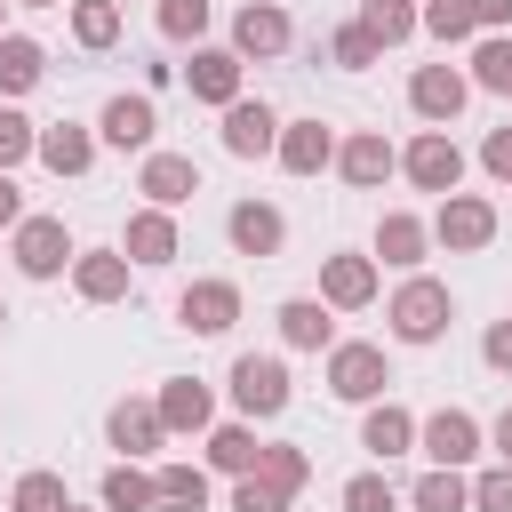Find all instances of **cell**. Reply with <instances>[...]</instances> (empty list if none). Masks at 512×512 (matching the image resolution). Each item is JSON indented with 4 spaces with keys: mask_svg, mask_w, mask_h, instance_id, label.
I'll return each mask as SVG.
<instances>
[{
    "mask_svg": "<svg viewBox=\"0 0 512 512\" xmlns=\"http://www.w3.org/2000/svg\"><path fill=\"white\" fill-rule=\"evenodd\" d=\"M336 176L352 192H376L384 176H400V144H384V128H352V136H336Z\"/></svg>",
    "mask_w": 512,
    "mask_h": 512,
    "instance_id": "14",
    "label": "cell"
},
{
    "mask_svg": "<svg viewBox=\"0 0 512 512\" xmlns=\"http://www.w3.org/2000/svg\"><path fill=\"white\" fill-rule=\"evenodd\" d=\"M376 264H392V272H424V256H432V224L416 216V208H384L376 216V248H368Z\"/></svg>",
    "mask_w": 512,
    "mask_h": 512,
    "instance_id": "18",
    "label": "cell"
},
{
    "mask_svg": "<svg viewBox=\"0 0 512 512\" xmlns=\"http://www.w3.org/2000/svg\"><path fill=\"white\" fill-rule=\"evenodd\" d=\"M232 512H288V488H272V480L240 472V480H232Z\"/></svg>",
    "mask_w": 512,
    "mask_h": 512,
    "instance_id": "42",
    "label": "cell"
},
{
    "mask_svg": "<svg viewBox=\"0 0 512 512\" xmlns=\"http://www.w3.org/2000/svg\"><path fill=\"white\" fill-rule=\"evenodd\" d=\"M256 456H264V440H256L248 416H240V424H208V472L240 480V472H256Z\"/></svg>",
    "mask_w": 512,
    "mask_h": 512,
    "instance_id": "28",
    "label": "cell"
},
{
    "mask_svg": "<svg viewBox=\"0 0 512 512\" xmlns=\"http://www.w3.org/2000/svg\"><path fill=\"white\" fill-rule=\"evenodd\" d=\"M464 104H472L464 64H416V72H408V112H416L424 128H448Z\"/></svg>",
    "mask_w": 512,
    "mask_h": 512,
    "instance_id": "9",
    "label": "cell"
},
{
    "mask_svg": "<svg viewBox=\"0 0 512 512\" xmlns=\"http://www.w3.org/2000/svg\"><path fill=\"white\" fill-rule=\"evenodd\" d=\"M32 144H40V128H32L16 104H0V168H24V160H32Z\"/></svg>",
    "mask_w": 512,
    "mask_h": 512,
    "instance_id": "41",
    "label": "cell"
},
{
    "mask_svg": "<svg viewBox=\"0 0 512 512\" xmlns=\"http://www.w3.org/2000/svg\"><path fill=\"white\" fill-rule=\"evenodd\" d=\"M480 168H488V176H496V184H512V120H504V128H488V136H480Z\"/></svg>",
    "mask_w": 512,
    "mask_h": 512,
    "instance_id": "44",
    "label": "cell"
},
{
    "mask_svg": "<svg viewBox=\"0 0 512 512\" xmlns=\"http://www.w3.org/2000/svg\"><path fill=\"white\" fill-rule=\"evenodd\" d=\"M272 160H280L288 176H320V168H336V128H328V120H280Z\"/></svg>",
    "mask_w": 512,
    "mask_h": 512,
    "instance_id": "21",
    "label": "cell"
},
{
    "mask_svg": "<svg viewBox=\"0 0 512 512\" xmlns=\"http://www.w3.org/2000/svg\"><path fill=\"white\" fill-rule=\"evenodd\" d=\"M152 488H160V512H208V464H160Z\"/></svg>",
    "mask_w": 512,
    "mask_h": 512,
    "instance_id": "33",
    "label": "cell"
},
{
    "mask_svg": "<svg viewBox=\"0 0 512 512\" xmlns=\"http://www.w3.org/2000/svg\"><path fill=\"white\" fill-rule=\"evenodd\" d=\"M40 80H48V48H40L32 32H0V104L32 96Z\"/></svg>",
    "mask_w": 512,
    "mask_h": 512,
    "instance_id": "27",
    "label": "cell"
},
{
    "mask_svg": "<svg viewBox=\"0 0 512 512\" xmlns=\"http://www.w3.org/2000/svg\"><path fill=\"white\" fill-rule=\"evenodd\" d=\"M416 32H432L440 48H472V40H480V24H472L464 0H424V8H416Z\"/></svg>",
    "mask_w": 512,
    "mask_h": 512,
    "instance_id": "34",
    "label": "cell"
},
{
    "mask_svg": "<svg viewBox=\"0 0 512 512\" xmlns=\"http://www.w3.org/2000/svg\"><path fill=\"white\" fill-rule=\"evenodd\" d=\"M240 72H248V64H240L232 48H208V40H200V48H192V64H184V88H192L200 104H216V112H224V104L240 96Z\"/></svg>",
    "mask_w": 512,
    "mask_h": 512,
    "instance_id": "23",
    "label": "cell"
},
{
    "mask_svg": "<svg viewBox=\"0 0 512 512\" xmlns=\"http://www.w3.org/2000/svg\"><path fill=\"white\" fill-rule=\"evenodd\" d=\"M152 136H160V112H152L144 88H136V96H104V112H96V144H112V152H152Z\"/></svg>",
    "mask_w": 512,
    "mask_h": 512,
    "instance_id": "16",
    "label": "cell"
},
{
    "mask_svg": "<svg viewBox=\"0 0 512 512\" xmlns=\"http://www.w3.org/2000/svg\"><path fill=\"white\" fill-rule=\"evenodd\" d=\"M336 504H344V512H400V488L384 480V464H368V472H352V480L336 488Z\"/></svg>",
    "mask_w": 512,
    "mask_h": 512,
    "instance_id": "37",
    "label": "cell"
},
{
    "mask_svg": "<svg viewBox=\"0 0 512 512\" xmlns=\"http://www.w3.org/2000/svg\"><path fill=\"white\" fill-rule=\"evenodd\" d=\"M96 504H104V512H160V488H152V472H144V464H128V456H120V464L96 480Z\"/></svg>",
    "mask_w": 512,
    "mask_h": 512,
    "instance_id": "29",
    "label": "cell"
},
{
    "mask_svg": "<svg viewBox=\"0 0 512 512\" xmlns=\"http://www.w3.org/2000/svg\"><path fill=\"white\" fill-rule=\"evenodd\" d=\"M72 40H80L88 56H104V48L120 40V0H72Z\"/></svg>",
    "mask_w": 512,
    "mask_h": 512,
    "instance_id": "35",
    "label": "cell"
},
{
    "mask_svg": "<svg viewBox=\"0 0 512 512\" xmlns=\"http://www.w3.org/2000/svg\"><path fill=\"white\" fill-rule=\"evenodd\" d=\"M8 256H16L24 280H64V272H72V232H64V216H32V208H24V224L8 232Z\"/></svg>",
    "mask_w": 512,
    "mask_h": 512,
    "instance_id": "7",
    "label": "cell"
},
{
    "mask_svg": "<svg viewBox=\"0 0 512 512\" xmlns=\"http://www.w3.org/2000/svg\"><path fill=\"white\" fill-rule=\"evenodd\" d=\"M64 512H80V504H64Z\"/></svg>",
    "mask_w": 512,
    "mask_h": 512,
    "instance_id": "52",
    "label": "cell"
},
{
    "mask_svg": "<svg viewBox=\"0 0 512 512\" xmlns=\"http://www.w3.org/2000/svg\"><path fill=\"white\" fill-rule=\"evenodd\" d=\"M464 8H472L480 32H504V24H512V0H464Z\"/></svg>",
    "mask_w": 512,
    "mask_h": 512,
    "instance_id": "47",
    "label": "cell"
},
{
    "mask_svg": "<svg viewBox=\"0 0 512 512\" xmlns=\"http://www.w3.org/2000/svg\"><path fill=\"white\" fill-rule=\"evenodd\" d=\"M208 16H216L208 0H160V8H152V24H160V40H192V48L208 40Z\"/></svg>",
    "mask_w": 512,
    "mask_h": 512,
    "instance_id": "39",
    "label": "cell"
},
{
    "mask_svg": "<svg viewBox=\"0 0 512 512\" xmlns=\"http://www.w3.org/2000/svg\"><path fill=\"white\" fill-rule=\"evenodd\" d=\"M0 328H8V304H0Z\"/></svg>",
    "mask_w": 512,
    "mask_h": 512,
    "instance_id": "51",
    "label": "cell"
},
{
    "mask_svg": "<svg viewBox=\"0 0 512 512\" xmlns=\"http://www.w3.org/2000/svg\"><path fill=\"white\" fill-rule=\"evenodd\" d=\"M24 224V192H16V168H0V232Z\"/></svg>",
    "mask_w": 512,
    "mask_h": 512,
    "instance_id": "46",
    "label": "cell"
},
{
    "mask_svg": "<svg viewBox=\"0 0 512 512\" xmlns=\"http://www.w3.org/2000/svg\"><path fill=\"white\" fill-rule=\"evenodd\" d=\"M232 320H240V280H192L176 296V328L184 336H232Z\"/></svg>",
    "mask_w": 512,
    "mask_h": 512,
    "instance_id": "15",
    "label": "cell"
},
{
    "mask_svg": "<svg viewBox=\"0 0 512 512\" xmlns=\"http://www.w3.org/2000/svg\"><path fill=\"white\" fill-rule=\"evenodd\" d=\"M256 480H272V488H288V496H296V488L312 480V456H304L296 440H264V456H256Z\"/></svg>",
    "mask_w": 512,
    "mask_h": 512,
    "instance_id": "36",
    "label": "cell"
},
{
    "mask_svg": "<svg viewBox=\"0 0 512 512\" xmlns=\"http://www.w3.org/2000/svg\"><path fill=\"white\" fill-rule=\"evenodd\" d=\"M104 440H112L128 464H144V456H160V448H168V424H160V408H152V400H112V408H104Z\"/></svg>",
    "mask_w": 512,
    "mask_h": 512,
    "instance_id": "19",
    "label": "cell"
},
{
    "mask_svg": "<svg viewBox=\"0 0 512 512\" xmlns=\"http://www.w3.org/2000/svg\"><path fill=\"white\" fill-rule=\"evenodd\" d=\"M480 360H488L496 376H512V312H504V320H488V336H480Z\"/></svg>",
    "mask_w": 512,
    "mask_h": 512,
    "instance_id": "45",
    "label": "cell"
},
{
    "mask_svg": "<svg viewBox=\"0 0 512 512\" xmlns=\"http://www.w3.org/2000/svg\"><path fill=\"white\" fill-rule=\"evenodd\" d=\"M16 8H64V0H16Z\"/></svg>",
    "mask_w": 512,
    "mask_h": 512,
    "instance_id": "49",
    "label": "cell"
},
{
    "mask_svg": "<svg viewBox=\"0 0 512 512\" xmlns=\"http://www.w3.org/2000/svg\"><path fill=\"white\" fill-rule=\"evenodd\" d=\"M0 32H8V0H0Z\"/></svg>",
    "mask_w": 512,
    "mask_h": 512,
    "instance_id": "50",
    "label": "cell"
},
{
    "mask_svg": "<svg viewBox=\"0 0 512 512\" xmlns=\"http://www.w3.org/2000/svg\"><path fill=\"white\" fill-rule=\"evenodd\" d=\"M408 504H416V512H472V480H464L456 464H432V472H416Z\"/></svg>",
    "mask_w": 512,
    "mask_h": 512,
    "instance_id": "31",
    "label": "cell"
},
{
    "mask_svg": "<svg viewBox=\"0 0 512 512\" xmlns=\"http://www.w3.org/2000/svg\"><path fill=\"white\" fill-rule=\"evenodd\" d=\"M376 56H384V48H376L360 24H336V32H328V64H336V72H368Z\"/></svg>",
    "mask_w": 512,
    "mask_h": 512,
    "instance_id": "40",
    "label": "cell"
},
{
    "mask_svg": "<svg viewBox=\"0 0 512 512\" xmlns=\"http://www.w3.org/2000/svg\"><path fill=\"white\" fill-rule=\"evenodd\" d=\"M216 144H224L232 160H272V144H280V112H272L264 96H232V104H224Z\"/></svg>",
    "mask_w": 512,
    "mask_h": 512,
    "instance_id": "10",
    "label": "cell"
},
{
    "mask_svg": "<svg viewBox=\"0 0 512 512\" xmlns=\"http://www.w3.org/2000/svg\"><path fill=\"white\" fill-rule=\"evenodd\" d=\"M376 288H384V264H376V256H360V248L320 256V304H328V312H368Z\"/></svg>",
    "mask_w": 512,
    "mask_h": 512,
    "instance_id": "8",
    "label": "cell"
},
{
    "mask_svg": "<svg viewBox=\"0 0 512 512\" xmlns=\"http://www.w3.org/2000/svg\"><path fill=\"white\" fill-rule=\"evenodd\" d=\"M32 160H40L48 176H88V168H96V128H80V120H56V128H40Z\"/></svg>",
    "mask_w": 512,
    "mask_h": 512,
    "instance_id": "24",
    "label": "cell"
},
{
    "mask_svg": "<svg viewBox=\"0 0 512 512\" xmlns=\"http://www.w3.org/2000/svg\"><path fill=\"white\" fill-rule=\"evenodd\" d=\"M272 328H280L288 352H328V344H336V312H328L320 296H288V304L272 312Z\"/></svg>",
    "mask_w": 512,
    "mask_h": 512,
    "instance_id": "25",
    "label": "cell"
},
{
    "mask_svg": "<svg viewBox=\"0 0 512 512\" xmlns=\"http://www.w3.org/2000/svg\"><path fill=\"white\" fill-rule=\"evenodd\" d=\"M120 256L136 264V272H160V264H176L184 256V232H176V208H136L128 216V232H120Z\"/></svg>",
    "mask_w": 512,
    "mask_h": 512,
    "instance_id": "12",
    "label": "cell"
},
{
    "mask_svg": "<svg viewBox=\"0 0 512 512\" xmlns=\"http://www.w3.org/2000/svg\"><path fill=\"white\" fill-rule=\"evenodd\" d=\"M128 280H136V264L120 248H72V296L80 304H120Z\"/></svg>",
    "mask_w": 512,
    "mask_h": 512,
    "instance_id": "20",
    "label": "cell"
},
{
    "mask_svg": "<svg viewBox=\"0 0 512 512\" xmlns=\"http://www.w3.org/2000/svg\"><path fill=\"white\" fill-rule=\"evenodd\" d=\"M240 64H272V56H288L296 48V24H288V8L280 0H240L232 8V40H224Z\"/></svg>",
    "mask_w": 512,
    "mask_h": 512,
    "instance_id": "5",
    "label": "cell"
},
{
    "mask_svg": "<svg viewBox=\"0 0 512 512\" xmlns=\"http://www.w3.org/2000/svg\"><path fill=\"white\" fill-rule=\"evenodd\" d=\"M416 8H424V0H360L352 24H360L376 48H400V40H416Z\"/></svg>",
    "mask_w": 512,
    "mask_h": 512,
    "instance_id": "30",
    "label": "cell"
},
{
    "mask_svg": "<svg viewBox=\"0 0 512 512\" xmlns=\"http://www.w3.org/2000/svg\"><path fill=\"white\" fill-rule=\"evenodd\" d=\"M152 408H160V424H168V440H176V432H208V424H216V392H208L200 376H160V392H152Z\"/></svg>",
    "mask_w": 512,
    "mask_h": 512,
    "instance_id": "22",
    "label": "cell"
},
{
    "mask_svg": "<svg viewBox=\"0 0 512 512\" xmlns=\"http://www.w3.org/2000/svg\"><path fill=\"white\" fill-rule=\"evenodd\" d=\"M360 448H368L376 464L408 456V448H416V416H408L400 400H368V408H360Z\"/></svg>",
    "mask_w": 512,
    "mask_h": 512,
    "instance_id": "26",
    "label": "cell"
},
{
    "mask_svg": "<svg viewBox=\"0 0 512 512\" xmlns=\"http://www.w3.org/2000/svg\"><path fill=\"white\" fill-rule=\"evenodd\" d=\"M472 512H512V464L472 472Z\"/></svg>",
    "mask_w": 512,
    "mask_h": 512,
    "instance_id": "43",
    "label": "cell"
},
{
    "mask_svg": "<svg viewBox=\"0 0 512 512\" xmlns=\"http://www.w3.org/2000/svg\"><path fill=\"white\" fill-rule=\"evenodd\" d=\"M488 440H496V464H512V408H504V416L488 424Z\"/></svg>",
    "mask_w": 512,
    "mask_h": 512,
    "instance_id": "48",
    "label": "cell"
},
{
    "mask_svg": "<svg viewBox=\"0 0 512 512\" xmlns=\"http://www.w3.org/2000/svg\"><path fill=\"white\" fill-rule=\"evenodd\" d=\"M64 504H72L64 472H16V488H8V512H64Z\"/></svg>",
    "mask_w": 512,
    "mask_h": 512,
    "instance_id": "38",
    "label": "cell"
},
{
    "mask_svg": "<svg viewBox=\"0 0 512 512\" xmlns=\"http://www.w3.org/2000/svg\"><path fill=\"white\" fill-rule=\"evenodd\" d=\"M480 440H488V432H480L472 408H432V416H416V448H424L432 464H456V472H464V464L480 456Z\"/></svg>",
    "mask_w": 512,
    "mask_h": 512,
    "instance_id": "13",
    "label": "cell"
},
{
    "mask_svg": "<svg viewBox=\"0 0 512 512\" xmlns=\"http://www.w3.org/2000/svg\"><path fill=\"white\" fill-rule=\"evenodd\" d=\"M136 192H144L152 208H184V200L200 192V160H192V152H160V144H152V152L136 160Z\"/></svg>",
    "mask_w": 512,
    "mask_h": 512,
    "instance_id": "17",
    "label": "cell"
},
{
    "mask_svg": "<svg viewBox=\"0 0 512 512\" xmlns=\"http://www.w3.org/2000/svg\"><path fill=\"white\" fill-rule=\"evenodd\" d=\"M424 224H432V248L480 256V248L496 240V200H488V192H440V208H432Z\"/></svg>",
    "mask_w": 512,
    "mask_h": 512,
    "instance_id": "4",
    "label": "cell"
},
{
    "mask_svg": "<svg viewBox=\"0 0 512 512\" xmlns=\"http://www.w3.org/2000/svg\"><path fill=\"white\" fill-rule=\"evenodd\" d=\"M400 176H408L416 192H432V200H440V192H456V184H464V144H456L448 128H416V136L400 144Z\"/></svg>",
    "mask_w": 512,
    "mask_h": 512,
    "instance_id": "6",
    "label": "cell"
},
{
    "mask_svg": "<svg viewBox=\"0 0 512 512\" xmlns=\"http://www.w3.org/2000/svg\"><path fill=\"white\" fill-rule=\"evenodd\" d=\"M464 80H472V88H488V96H512V32H480V40H472Z\"/></svg>",
    "mask_w": 512,
    "mask_h": 512,
    "instance_id": "32",
    "label": "cell"
},
{
    "mask_svg": "<svg viewBox=\"0 0 512 512\" xmlns=\"http://www.w3.org/2000/svg\"><path fill=\"white\" fill-rule=\"evenodd\" d=\"M448 320H456V296H448V280H432V272H408V280L392 288V304H384L392 344H440Z\"/></svg>",
    "mask_w": 512,
    "mask_h": 512,
    "instance_id": "1",
    "label": "cell"
},
{
    "mask_svg": "<svg viewBox=\"0 0 512 512\" xmlns=\"http://www.w3.org/2000/svg\"><path fill=\"white\" fill-rule=\"evenodd\" d=\"M224 240H232V256L272 264V256L288 248V216H280L272 200H232V208H224Z\"/></svg>",
    "mask_w": 512,
    "mask_h": 512,
    "instance_id": "11",
    "label": "cell"
},
{
    "mask_svg": "<svg viewBox=\"0 0 512 512\" xmlns=\"http://www.w3.org/2000/svg\"><path fill=\"white\" fill-rule=\"evenodd\" d=\"M224 384H232V408H240L248 424L288 416V400H296V384H288V360H280V352H240Z\"/></svg>",
    "mask_w": 512,
    "mask_h": 512,
    "instance_id": "3",
    "label": "cell"
},
{
    "mask_svg": "<svg viewBox=\"0 0 512 512\" xmlns=\"http://www.w3.org/2000/svg\"><path fill=\"white\" fill-rule=\"evenodd\" d=\"M384 384H392V352H384V344H368V336H344V344H328V392H336L344 408H368V400H384Z\"/></svg>",
    "mask_w": 512,
    "mask_h": 512,
    "instance_id": "2",
    "label": "cell"
}]
</instances>
